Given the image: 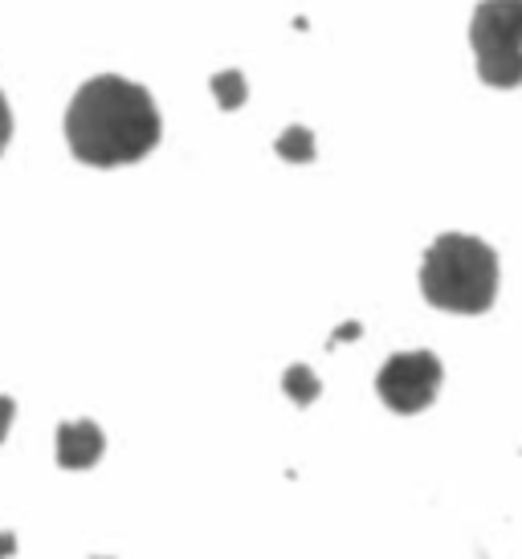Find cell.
<instances>
[{"label": "cell", "mask_w": 522, "mask_h": 559, "mask_svg": "<svg viewBox=\"0 0 522 559\" xmlns=\"http://www.w3.org/2000/svg\"><path fill=\"white\" fill-rule=\"evenodd\" d=\"M9 140H13V110H9V98L0 91V156H4Z\"/></svg>", "instance_id": "obj_9"}, {"label": "cell", "mask_w": 522, "mask_h": 559, "mask_svg": "<svg viewBox=\"0 0 522 559\" xmlns=\"http://www.w3.org/2000/svg\"><path fill=\"white\" fill-rule=\"evenodd\" d=\"M274 152L286 159V164H310V159L319 156L315 131H310V127H286V131L274 140Z\"/></svg>", "instance_id": "obj_6"}, {"label": "cell", "mask_w": 522, "mask_h": 559, "mask_svg": "<svg viewBox=\"0 0 522 559\" xmlns=\"http://www.w3.org/2000/svg\"><path fill=\"white\" fill-rule=\"evenodd\" d=\"M446 384V368L432 352H396L388 359L380 376H376V392L380 401L400 413V417H413V413H425L437 392Z\"/></svg>", "instance_id": "obj_4"}, {"label": "cell", "mask_w": 522, "mask_h": 559, "mask_svg": "<svg viewBox=\"0 0 522 559\" xmlns=\"http://www.w3.org/2000/svg\"><path fill=\"white\" fill-rule=\"evenodd\" d=\"M164 119L147 86L119 74L82 82L66 110V143L86 168H127L152 156Z\"/></svg>", "instance_id": "obj_1"}, {"label": "cell", "mask_w": 522, "mask_h": 559, "mask_svg": "<svg viewBox=\"0 0 522 559\" xmlns=\"http://www.w3.org/2000/svg\"><path fill=\"white\" fill-rule=\"evenodd\" d=\"M107 453V437L94 420H66L58 425V466L91 469Z\"/></svg>", "instance_id": "obj_5"}, {"label": "cell", "mask_w": 522, "mask_h": 559, "mask_svg": "<svg viewBox=\"0 0 522 559\" xmlns=\"http://www.w3.org/2000/svg\"><path fill=\"white\" fill-rule=\"evenodd\" d=\"M355 335H359V323H347V326H339L335 340H355Z\"/></svg>", "instance_id": "obj_12"}, {"label": "cell", "mask_w": 522, "mask_h": 559, "mask_svg": "<svg viewBox=\"0 0 522 559\" xmlns=\"http://www.w3.org/2000/svg\"><path fill=\"white\" fill-rule=\"evenodd\" d=\"M13 417H16V404H13V396H0V441L9 437V425H13Z\"/></svg>", "instance_id": "obj_10"}, {"label": "cell", "mask_w": 522, "mask_h": 559, "mask_svg": "<svg viewBox=\"0 0 522 559\" xmlns=\"http://www.w3.org/2000/svg\"><path fill=\"white\" fill-rule=\"evenodd\" d=\"M213 94L221 110H241L249 98V86H246V74H237V70H221L213 74Z\"/></svg>", "instance_id": "obj_8"}, {"label": "cell", "mask_w": 522, "mask_h": 559, "mask_svg": "<svg viewBox=\"0 0 522 559\" xmlns=\"http://www.w3.org/2000/svg\"><path fill=\"white\" fill-rule=\"evenodd\" d=\"M16 551V535L13 531H0V559H9Z\"/></svg>", "instance_id": "obj_11"}, {"label": "cell", "mask_w": 522, "mask_h": 559, "mask_svg": "<svg viewBox=\"0 0 522 559\" xmlns=\"http://www.w3.org/2000/svg\"><path fill=\"white\" fill-rule=\"evenodd\" d=\"M470 46L486 86H522V0H482L470 21Z\"/></svg>", "instance_id": "obj_3"}, {"label": "cell", "mask_w": 522, "mask_h": 559, "mask_svg": "<svg viewBox=\"0 0 522 559\" xmlns=\"http://www.w3.org/2000/svg\"><path fill=\"white\" fill-rule=\"evenodd\" d=\"M282 389H286V396H290L294 404H315L319 392H323V384H319V376L310 372L307 364H294L290 372L282 376Z\"/></svg>", "instance_id": "obj_7"}, {"label": "cell", "mask_w": 522, "mask_h": 559, "mask_svg": "<svg viewBox=\"0 0 522 559\" xmlns=\"http://www.w3.org/2000/svg\"><path fill=\"white\" fill-rule=\"evenodd\" d=\"M420 295L437 311L486 314L498 298V253L482 237L441 234L425 249Z\"/></svg>", "instance_id": "obj_2"}]
</instances>
